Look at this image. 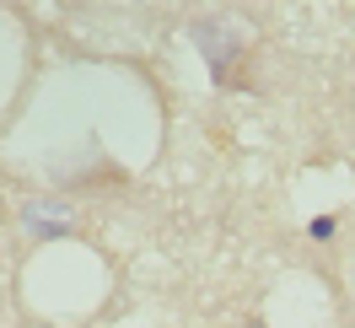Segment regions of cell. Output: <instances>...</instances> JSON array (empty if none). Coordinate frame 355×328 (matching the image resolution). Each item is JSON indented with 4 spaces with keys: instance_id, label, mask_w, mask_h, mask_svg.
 <instances>
[{
    "instance_id": "cell-1",
    "label": "cell",
    "mask_w": 355,
    "mask_h": 328,
    "mask_svg": "<svg viewBox=\"0 0 355 328\" xmlns=\"http://www.w3.org/2000/svg\"><path fill=\"white\" fill-rule=\"evenodd\" d=\"M307 232H312V242H329V237H334V216H318Z\"/></svg>"
}]
</instances>
